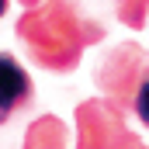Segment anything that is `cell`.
Segmentation results:
<instances>
[{
    "mask_svg": "<svg viewBox=\"0 0 149 149\" xmlns=\"http://www.w3.org/2000/svg\"><path fill=\"white\" fill-rule=\"evenodd\" d=\"M135 114L149 125V76L142 80V87H139V97H135Z\"/></svg>",
    "mask_w": 149,
    "mask_h": 149,
    "instance_id": "cell-2",
    "label": "cell"
},
{
    "mask_svg": "<svg viewBox=\"0 0 149 149\" xmlns=\"http://www.w3.org/2000/svg\"><path fill=\"white\" fill-rule=\"evenodd\" d=\"M31 83H28V73L10 59V56H0V121H7L14 108L28 97Z\"/></svg>",
    "mask_w": 149,
    "mask_h": 149,
    "instance_id": "cell-1",
    "label": "cell"
},
{
    "mask_svg": "<svg viewBox=\"0 0 149 149\" xmlns=\"http://www.w3.org/2000/svg\"><path fill=\"white\" fill-rule=\"evenodd\" d=\"M0 14H3V3H0Z\"/></svg>",
    "mask_w": 149,
    "mask_h": 149,
    "instance_id": "cell-3",
    "label": "cell"
}]
</instances>
